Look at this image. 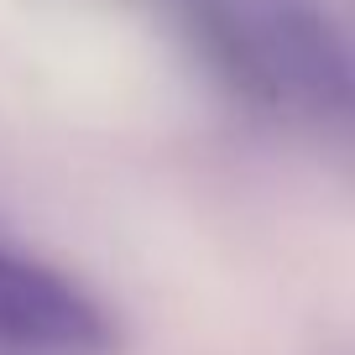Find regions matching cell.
Returning a JSON list of instances; mask_svg holds the SVG:
<instances>
[{
	"instance_id": "obj_1",
	"label": "cell",
	"mask_w": 355,
	"mask_h": 355,
	"mask_svg": "<svg viewBox=\"0 0 355 355\" xmlns=\"http://www.w3.org/2000/svg\"><path fill=\"white\" fill-rule=\"evenodd\" d=\"M110 324L73 282L0 251V355H105Z\"/></svg>"
},
{
	"instance_id": "obj_2",
	"label": "cell",
	"mask_w": 355,
	"mask_h": 355,
	"mask_svg": "<svg viewBox=\"0 0 355 355\" xmlns=\"http://www.w3.org/2000/svg\"><path fill=\"white\" fill-rule=\"evenodd\" d=\"M245 16L282 94L313 110H355V58L309 0H261Z\"/></svg>"
},
{
	"instance_id": "obj_3",
	"label": "cell",
	"mask_w": 355,
	"mask_h": 355,
	"mask_svg": "<svg viewBox=\"0 0 355 355\" xmlns=\"http://www.w3.org/2000/svg\"><path fill=\"white\" fill-rule=\"evenodd\" d=\"M183 21H189L193 47L209 58V68L241 100H256V105L282 100V89H277V78H272V68H266L261 42H256L245 11H235L230 0H189V16H183Z\"/></svg>"
}]
</instances>
